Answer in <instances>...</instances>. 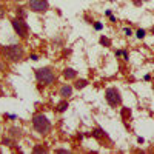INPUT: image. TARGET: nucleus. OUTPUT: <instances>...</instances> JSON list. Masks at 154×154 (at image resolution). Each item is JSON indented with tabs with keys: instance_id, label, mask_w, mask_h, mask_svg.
<instances>
[{
	"instance_id": "nucleus-6",
	"label": "nucleus",
	"mask_w": 154,
	"mask_h": 154,
	"mask_svg": "<svg viewBox=\"0 0 154 154\" xmlns=\"http://www.w3.org/2000/svg\"><path fill=\"white\" fill-rule=\"evenodd\" d=\"M49 3L48 0H29V9L34 12H45L48 11Z\"/></svg>"
},
{
	"instance_id": "nucleus-4",
	"label": "nucleus",
	"mask_w": 154,
	"mask_h": 154,
	"mask_svg": "<svg viewBox=\"0 0 154 154\" xmlns=\"http://www.w3.org/2000/svg\"><path fill=\"white\" fill-rule=\"evenodd\" d=\"M105 99L111 106H117L122 103V96L117 88H108L105 91Z\"/></svg>"
},
{
	"instance_id": "nucleus-1",
	"label": "nucleus",
	"mask_w": 154,
	"mask_h": 154,
	"mask_svg": "<svg viewBox=\"0 0 154 154\" xmlns=\"http://www.w3.org/2000/svg\"><path fill=\"white\" fill-rule=\"evenodd\" d=\"M32 126L38 134H48L51 131V122L46 119V116L40 112L32 116Z\"/></svg>"
},
{
	"instance_id": "nucleus-16",
	"label": "nucleus",
	"mask_w": 154,
	"mask_h": 154,
	"mask_svg": "<svg viewBox=\"0 0 154 154\" xmlns=\"http://www.w3.org/2000/svg\"><path fill=\"white\" fill-rule=\"evenodd\" d=\"M137 37H139V38H143V37H145V29H139V31H137Z\"/></svg>"
},
{
	"instance_id": "nucleus-19",
	"label": "nucleus",
	"mask_w": 154,
	"mask_h": 154,
	"mask_svg": "<svg viewBox=\"0 0 154 154\" xmlns=\"http://www.w3.org/2000/svg\"><path fill=\"white\" fill-rule=\"evenodd\" d=\"M3 94V91H2V88H0V96H2Z\"/></svg>"
},
{
	"instance_id": "nucleus-21",
	"label": "nucleus",
	"mask_w": 154,
	"mask_h": 154,
	"mask_svg": "<svg viewBox=\"0 0 154 154\" xmlns=\"http://www.w3.org/2000/svg\"><path fill=\"white\" fill-rule=\"evenodd\" d=\"M16 2H22V0H16Z\"/></svg>"
},
{
	"instance_id": "nucleus-9",
	"label": "nucleus",
	"mask_w": 154,
	"mask_h": 154,
	"mask_svg": "<svg viewBox=\"0 0 154 154\" xmlns=\"http://www.w3.org/2000/svg\"><path fill=\"white\" fill-rule=\"evenodd\" d=\"M93 136L96 139H100V140H103V139H108L106 134L103 133V130H100V128H96V130H93Z\"/></svg>"
},
{
	"instance_id": "nucleus-8",
	"label": "nucleus",
	"mask_w": 154,
	"mask_h": 154,
	"mask_svg": "<svg viewBox=\"0 0 154 154\" xmlns=\"http://www.w3.org/2000/svg\"><path fill=\"white\" fill-rule=\"evenodd\" d=\"M63 77L68 79V80H72V79H75V77H77V71H74L72 68H66L65 71H63Z\"/></svg>"
},
{
	"instance_id": "nucleus-3",
	"label": "nucleus",
	"mask_w": 154,
	"mask_h": 154,
	"mask_svg": "<svg viewBox=\"0 0 154 154\" xmlns=\"http://www.w3.org/2000/svg\"><path fill=\"white\" fill-rule=\"evenodd\" d=\"M35 77H37V80L40 83H43V85H51L56 80V74L51 68H38V69H35Z\"/></svg>"
},
{
	"instance_id": "nucleus-12",
	"label": "nucleus",
	"mask_w": 154,
	"mask_h": 154,
	"mask_svg": "<svg viewBox=\"0 0 154 154\" xmlns=\"http://www.w3.org/2000/svg\"><path fill=\"white\" fill-rule=\"evenodd\" d=\"M88 85V82L85 80V79H80V80H75V83H74V86L77 88V89H82V88H85Z\"/></svg>"
},
{
	"instance_id": "nucleus-7",
	"label": "nucleus",
	"mask_w": 154,
	"mask_h": 154,
	"mask_svg": "<svg viewBox=\"0 0 154 154\" xmlns=\"http://www.w3.org/2000/svg\"><path fill=\"white\" fill-rule=\"evenodd\" d=\"M71 94H72V86H71V85H65V86L60 88V96H62L63 99L69 97Z\"/></svg>"
},
{
	"instance_id": "nucleus-11",
	"label": "nucleus",
	"mask_w": 154,
	"mask_h": 154,
	"mask_svg": "<svg viewBox=\"0 0 154 154\" xmlns=\"http://www.w3.org/2000/svg\"><path fill=\"white\" fill-rule=\"evenodd\" d=\"M130 117H131V109L130 108H122V119L128 120Z\"/></svg>"
},
{
	"instance_id": "nucleus-10",
	"label": "nucleus",
	"mask_w": 154,
	"mask_h": 154,
	"mask_svg": "<svg viewBox=\"0 0 154 154\" xmlns=\"http://www.w3.org/2000/svg\"><path fill=\"white\" fill-rule=\"evenodd\" d=\"M68 106H69V105H68V102H66V100H63V102H60V103L57 105V108H56V109H57L59 112H63V111H66V108H68Z\"/></svg>"
},
{
	"instance_id": "nucleus-5",
	"label": "nucleus",
	"mask_w": 154,
	"mask_h": 154,
	"mask_svg": "<svg viewBox=\"0 0 154 154\" xmlns=\"http://www.w3.org/2000/svg\"><path fill=\"white\" fill-rule=\"evenodd\" d=\"M12 26H14V31L17 32V35H20L22 38L28 35V25L25 22V19H22V17L14 19L12 20Z\"/></svg>"
},
{
	"instance_id": "nucleus-23",
	"label": "nucleus",
	"mask_w": 154,
	"mask_h": 154,
	"mask_svg": "<svg viewBox=\"0 0 154 154\" xmlns=\"http://www.w3.org/2000/svg\"><path fill=\"white\" fill-rule=\"evenodd\" d=\"M0 152H2V149H0Z\"/></svg>"
},
{
	"instance_id": "nucleus-22",
	"label": "nucleus",
	"mask_w": 154,
	"mask_h": 154,
	"mask_svg": "<svg viewBox=\"0 0 154 154\" xmlns=\"http://www.w3.org/2000/svg\"><path fill=\"white\" fill-rule=\"evenodd\" d=\"M109 2H114V0H109Z\"/></svg>"
},
{
	"instance_id": "nucleus-17",
	"label": "nucleus",
	"mask_w": 154,
	"mask_h": 154,
	"mask_svg": "<svg viewBox=\"0 0 154 154\" xmlns=\"http://www.w3.org/2000/svg\"><path fill=\"white\" fill-rule=\"evenodd\" d=\"M3 16H5V9H3V6H2V5H0V19H2Z\"/></svg>"
},
{
	"instance_id": "nucleus-20",
	"label": "nucleus",
	"mask_w": 154,
	"mask_h": 154,
	"mask_svg": "<svg viewBox=\"0 0 154 154\" xmlns=\"http://www.w3.org/2000/svg\"><path fill=\"white\" fill-rule=\"evenodd\" d=\"M151 31H152V34H154V26H152V29H151Z\"/></svg>"
},
{
	"instance_id": "nucleus-13",
	"label": "nucleus",
	"mask_w": 154,
	"mask_h": 154,
	"mask_svg": "<svg viewBox=\"0 0 154 154\" xmlns=\"http://www.w3.org/2000/svg\"><path fill=\"white\" fill-rule=\"evenodd\" d=\"M34 152H48V148L45 146V145H37V146H34V149H32Z\"/></svg>"
},
{
	"instance_id": "nucleus-15",
	"label": "nucleus",
	"mask_w": 154,
	"mask_h": 154,
	"mask_svg": "<svg viewBox=\"0 0 154 154\" xmlns=\"http://www.w3.org/2000/svg\"><path fill=\"white\" fill-rule=\"evenodd\" d=\"M17 16L22 17V19H25V17H26V12H25L23 8H19V9H17Z\"/></svg>"
},
{
	"instance_id": "nucleus-18",
	"label": "nucleus",
	"mask_w": 154,
	"mask_h": 154,
	"mask_svg": "<svg viewBox=\"0 0 154 154\" xmlns=\"http://www.w3.org/2000/svg\"><path fill=\"white\" fill-rule=\"evenodd\" d=\"M94 26H96V29H100V28H102V23H96Z\"/></svg>"
},
{
	"instance_id": "nucleus-14",
	"label": "nucleus",
	"mask_w": 154,
	"mask_h": 154,
	"mask_svg": "<svg viewBox=\"0 0 154 154\" xmlns=\"http://www.w3.org/2000/svg\"><path fill=\"white\" fill-rule=\"evenodd\" d=\"M100 43H102V45H105V46H109V45H111L109 38H106V37H100Z\"/></svg>"
},
{
	"instance_id": "nucleus-2",
	"label": "nucleus",
	"mask_w": 154,
	"mask_h": 154,
	"mask_svg": "<svg viewBox=\"0 0 154 154\" xmlns=\"http://www.w3.org/2000/svg\"><path fill=\"white\" fill-rule=\"evenodd\" d=\"M23 48L20 45H9V46H3L2 48V56L11 62H19L23 57Z\"/></svg>"
}]
</instances>
